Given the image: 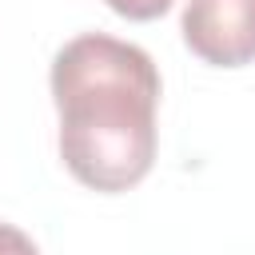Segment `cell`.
<instances>
[{
	"instance_id": "6da1fadb",
	"label": "cell",
	"mask_w": 255,
	"mask_h": 255,
	"mask_svg": "<svg viewBox=\"0 0 255 255\" xmlns=\"http://www.w3.org/2000/svg\"><path fill=\"white\" fill-rule=\"evenodd\" d=\"M60 159L92 191H128L155 163L159 72L128 40L84 32L52 60Z\"/></svg>"
},
{
	"instance_id": "7a4b0ae2",
	"label": "cell",
	"mask_w": 255,
	"mask_h": 255,
	"mask_svg": "<svg viewBox=\"0 0 255 255\" xmlns=\"http://www.w3.org/2000/svg\"><path fill=\"white\" fill-rule=\"evenodd\" d=\"M183 44L215 68H243L255 60V0H187Z\"/></svg>"
},
{
	"instance_id": "3957f363",
	"label": "cell",
	"mask_w": 255,
	"mask_h": 255,
	"mask_svg": "<svg viewBox=\"0 0 255 255\" xmlns=\"http://www.w3.org/2000/svg\"><path fill=\"white\" fill-rule=\"evenodd\" d=\"M175 0H108V8L124 20H155L171 8Z\"/></svg>"
},
{
	"instance_id": "277c9868",
	"label": "cell",
	"mask_w": 255,
	"mask_h": 255,
	"mask_svg": "<svg viewBox=\"0 0 255 255\" xmlns=\"http://www.w3.org/2000/svg\"><path fill=\"white\" fill-rule=\"evenodd\" d=\"M0 255H40V251H36V243H32L20 227L0 223Z\"/></svg>"
}]
</instances>
